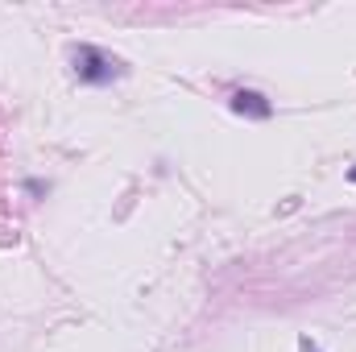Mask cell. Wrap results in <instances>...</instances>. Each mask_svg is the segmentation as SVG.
I'll use <instances>...</instances> for the list:
<instances>
[{"label":"cell","instance_id":"1","mask_svg":"<svg viewBox=\"0 0 356 352\" xmlns=\"http://www.w3.org/2000/svg\"><path fill=\"white\" fill-rule=\"evenodd\" d=\"M71 63H75V79H79V83H88V88H108V83L124 79V63H120L116 54L99 50V46H88V42H83V46H75Z\"/></svg>","mask_w":356,"mask_h":352},{"label":"cell","instance_id":"2","mask_svg":"<svg viewBox=\"0 0 356 352\" xmlns=\"http://www.w3.org/2000/svg\"><path fill=\"white\" fill-rule=\"evenodd\" d=\"M232 112L236 116H249V120H269L273 116V104H269L261 91H236L232 95Z\"/></svg>","mask_w":356,"mask_h":352},{"label":"cell","instance_id":"3","mask_svg":"<svg viewBox=\"0 0 356 352\" xmlns=\"http://www.w3.org/2000/svg\"><path fill=\"white\" fill-rule=\"evenodd\" d=\"M298 352H319V349H315L311 340H298Z\"/></svg>","mask_w":356,"mask_h":352},{"label":"cell","instance_id":"4","mask_svg":"<svg viewBox=\"0 0 356 352\" xmlns=\"http://www.w3.org/2000/svg\"><path fill=\"white\" fill-rule=\"evenodd\" d=\"M348 182H356V166H353V170H348Z\"/></svg>","mask_w":356,"mask_h":352}]
</instances>
